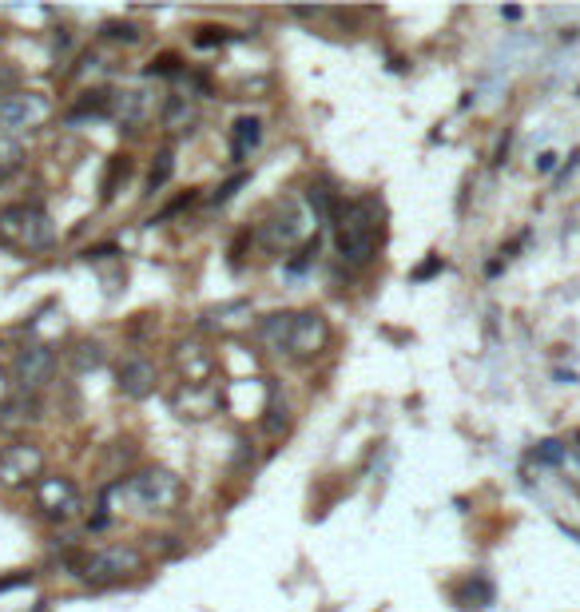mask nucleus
Here are the masks:
<instances>
[{"label": "nucleus", "instance_id": "obj_1", "mask_svg": "<svg viewBox=\"0 0 580 612\" xmlns=\"http://www.w3.org/2000/svg\"><path fill=\"white\" fill-rule=\"evenodd\" d=\"M382 219H386L382 199L373 196L346 199L338 215H334V243H338L343 263H350V267L373 263L378 243H382Z\"/></svg>", "mask_w": 580, "mask_h": 612}, {"label": "nucleus", "instance_id": "obj_2", "mask_svg": "<svg viewBox=\"0 0 580 612\" xmlns=\"http://www.w3.org/2000/svg\"><path fill=\"white\" fill-rule=\"evenodd\" d=\"M0 247L16 255H41L56 247L53 215L36 203H9L0 208Z\"/></svg>", "mask_w": 580, "mask_h": 612}, {"label": "nucleus", "instance_id": "obj_3", "mask_svg": "<svg viewBox=\"0 0 580 612\" xmlns=\"http://www.w3.org/2000/svg\"><path fill=\"white\" fill-rule=\"evenodd\" d=\"M115 489L127 493L132 505L144 509V513H167V509H176L179 498H183V481L164 466L140 469V474H132V478L120 481Z\"/></svg>", "mask_w": 580, "mask_h": 612}, {"label": "nucleus", "instance_id": "obj_4", "mask_svg": "<svg viewBox=\"0 0 580 612\" xmlns=\"http://www.w3.org/2000/svg\"><path fill=\"white\" fill-rule=\"evenodd\" d=\"M140 569H144V553L135 549V545H108V549L92 553V557L80 565L83 581L96 585V589L124 581V577H132V572H140Z\"/></svg>", "mask_w": 580, "mask_h": 612}, {"label": "nucleus", "instance_id": "obj_5", "mask_svg": "<svg viewBox=\"0 0 580 612\" xmlns=\"http://www.w3.org/2000/svg\"><path fill=\"white\" fill-rule=\"evenodd\" d=\"M44 478V454L32 442H12L0 449V489L21 493V489L41 486Z\"/></svg>", "mask_w": 580, "mask_h": 612}, {"label": "nucleus", "instance_id": "obj_6", "mask_svg": "<svg viewBox=\"0 0 580 612\" xmlns=\"http://www.w3.org/2000/svg\"><path fill=\"white\" fill-rule=\"evenodd\" d=\"M53 115V100L44 92H12L9 100H0V127L4 135H21V132H36V127L48 124Z\"/></svg>", "mask_w": 580, "mask_h": 612}, {"label": "nucleus", "instance_id": "obj_7", "mask_svg": "<svg viewBox=\"0 0 580 612\" xmlns=\"http://www.w3.org/2000/svg\"><path fill=\"white\" fill-rule=\"evenodd\" d=\"M326 346H331V322H326V314L294 311V319H290V343H287L290 358L306 363V358H319Z\"/></svg>", "mask_w": 580, "mask_h": 612}, {"label": "nucleus", "instance_id": "obj_8", "mask_svg": "<svg viewBox=\"0 0 580 612\" xmlns=\"http://www.w3.org/2000/svg\"><path fill=\"white\" fill-rule=\"evenodd\" d=\"M56 374V350L48 343H29L21 354H16V363H12V378L21 386L24 394H41L44 386L53 382Z\"/></svg>", "mask_w": 580, "mask_h": 612}, {"label": "nucleus", "instance_id": "obj_9", "mask_svg": "<svg viewBox=\"0 0 580 612\" xmlns=\"http://www.w3.org/2000/svg\"><path fill=\"white\" fill-rule=\"evenodd\" d=\"M36 509L48 521H72L80 513V489L72 478H41L36 486Z\"/></svg>", "mask_w": 580, "mask_h": 612}, {"label": "nucleus", "instance_id": "obj_10", "mask_svg": "<svg viewBox=\"0 0 580 612\" xmlns=\"http://www.w3.org/2000/svg\"><path fill=\"white\" fill-rule=\"evenodd\" d=\"M302 227H306V223H302L299 203H282L279 215L267 219V223H263V227L255 231V235H259L263 247L275 251V255H279V251H290V247H294V243L302 240Z\"/></svg>", "mask_w": 580, "mask_h": 612}, {"label": "nucleus", "instance_id": "obj_11", "mask_svg": "<svg viewBox=\"0 0 580 612\" xmlns=\"http://www.w3.org/2000/svg\"><path fill=\"white\" fill-rule=\"evenodd\" d=\"M176 370L183 386H208L211 374H215V354L196 338H187V343L176 346Z\"/></svg>", "mask_w": 580, "mask_h": 612}, {"label": "nucleus", "instance_id": "obj_12", "mask_svg": "<svg viewBox=\"0 0 580 612\" xmlns=\"http://www.w3.org/2000/svg\"><path fill=\"white\" fill-rule=\"evenodd\" d=\"M32 422H41V402H36V394L16 390V394H9L0 402V430H4V434L29 430Z\"/></svg>", "mask_w": 580, "mask_h": 612}, {"label": "nucleus", "instance_id": "obj_13", "mask_svg": "<svg viewBox=\"0 0 580 612\" xmlns=\"http://www.w3.org/2000/svg\"><path fill=\"white\" fill-rule=\"evenodd\" d=\"M115 386H120V394L124 398H147L152 390H156V366L147 363V358H127L124 366H120V374H115Z\"/></svg>", "mask_w": 580, "mask_h": 612}, {"label": "nucleus", "instance_id": "obj_14", "mask_svg": "<svg viewBox=\"0 0 580 612\" xmlns=\"http://www.w3.org/2000/svg\"><path fill=\"white\" fill-rule=\"evenodd\" d=\"M156 112V100L144 92V88H132V92H115L112 96V115L120 124H147Z\"/></svg>", "mask_w": 580, "mask_h": 612}, {"label": "nucleus", "instance_id": "obj_15", "mask_svg": "<svg viewBox=\"0 0 580 612\" xmlns=\"http://www.w3.org/2000/svg\"><path fill=\"white\" fill-rule=\"evenodd\" d=\"M290 319H294L290 311H279V314H267V319H259V326H255V338H259L263 350H267V354H287Z\"/></svg>", "mask_w": 580, "mask_h": 612}, {"label": "nucleus", "instance_id": "obj_16", "mask_svg": "<svg viewBox=\"0 0 580 612\" xmlns=\"http://www.w3.org/2000/svg\"><path fill=\"white\" fill-rule=\"evenodd\" d=\"M259 144H263V120H255V115L235 120V127H231V156L247 159Z\"/></svg>", "mask_w": 580, "mask_h": 612}, {"label": "nucleus", "instance_id": "obj_17", "mask_svg": "<svg viewBox=\"0 0 580 612\" xmlns=\"http://www.w3.org/2000/svg\"><path fill=\"white\" fill-rule=\"evenodd\" d=\"M247 314H250V302L247 299H235V302H223V307H211V311H203L199 326H203V331H227V326L243 322Z\"/></svg>", "mask_w": 580, "mask_h": 612}, {"label": "nucleus", "instance_id": "obj_18", "mask_svg": "<svg viewBox=\"0 0 580 612\" xmlns=\"http://www.w3.org/2000/svg\"><path fill=\"white\" fill-rule=\"evenodd\" d=\"M306 203H311V211H314V219H319V223H331V227H334V215H338V208H343V203L334 199L331 187L311 183V187H306Z\"/></svg>", "mask_w": 580, "mask_h": 612}, {"label": "nucleus", "instance_id": "obj_19", "mask_svg": "<svg viewBox=\"0 0 580 612\" xmlns=\"http://www.w3.org/2000/svg\"><path fill=\"white\" fill-rule=\"evenodd\" d=\"M164 124L171 127V132H183V127L196 124V104L187 100V96H171L164 108Z\"/></svg>", "mask_w": 580, "mask_h": 612}, {"label": "nucleus", "instance_id": "obj_20", "mask_svg": "<svg viewBox=\"0 0 580 612\" xmlns=\"http://www.w3.org/2000/svg\"><path fill=\"white\" fill-rule=\"evenodd\" d=\"M457 601H461V609H489L493 604V585L486 577H469L466 589L457 592Z\"/></svg>", "mask_w": 580, "mask_h": 612}, {"label": "nucleus", "instance_id": "obj_21", "mask_svg": "<svg viewBox=\"0 0 580 612\" xmlns=\"http://www.w3.org/2000/svg\"><path fill=\"white\" fill-rule=\"evenodd\" d=\"M24 164V147L16 135H0V179H9Z\"/></svg>", "mask_w": 580, "mask_h": 612}, {"label": "nucleus", "instance_id": "obj_22", "mask_svg": "<svg viewBox=\"0 0 580 612\" xmlns=\"http://www.w3.org/2000/svg\"><path fill=\"white\" fill-rule=\"evenodd\" d=\"M72 363H76V370H96V366H104V346L100 343H80L76 346V354H72Z\"/></svg>", "mask_w": 580, "mask_h": 612}, {"label": "nucleus", "instance_id": "obj_23", "mask_svg": "<svg viewBox=\"0 0 580 612\" xmlns=\"http://www.w3.org/2000/svg\"><path fill=\"white\" fill-rule=\"evenodd\" d=\"M171 171H176V159H171V152H159L156 164H152V176H147V191H159V187L171 179Z\"/></svg>", "mask_w": 580, "mask_h": 612}, {"label": "nucleus", "instance_id": "obj_24", "mask_svg": "<svg viewBox=\"0 0 580 612\" xmlns=\"http://www.w3.org/2000/svg\"><path fill=\"white\" fill-rule=\"evenodd\" d=\"M127 176H132V159L115 156L112 164H108V176H104V199H112L115 196V183H120V179H127Z\"/></svg>", "mask_w": 580, "mask_h": 612}, {"label": "nucleus", "instance_id": "obj_25", "mask_svg": "<svg viewBox=\"0 0 580 612\" xmlns=\"http://www.w3.org/2000/svg\"><path fill=\"white\" fill-rule=\"evenodd\" d=\"M104 36L108 41H124V44H135L144 32H140V24H132V21H108L104 24Z\"/></svg>", "mask_w": 580, "mask_h": 612}, {"label": "nucleus", "instance_id": "obj_26", "mask_svg": "<svg viewBox=\"0 0 580 612\" xmlns=\"http://www.w3.org/2000/svg\"><path fill=\"white\" fill-rule=\"evenodd\" d=\"M314 259H319V235H314V240L302 243V251H299V255H294V259L287 263V270H290V275H302V270L311 267Z\"/></svg>", "mask_w": 580, "mask_h": 612}, {"label": "nucleus", "instance_id": "obj_27", "mask_svg": "<svg viewBox=\"0 0 580 612\" xmlns=\"http://www.w3.org/2000/svg\"><path fill=\"white\" fill-rule=\"evenodd\" d=\"M12 92H21V73L9 60H0V100H9Z\"/></svg>", "mask_w": 580, "mask_h": 612}, {"label": "nucleus", "instance_id": "obj_28", "mask_svg": "<svg viewBox=\"0 0 580 612\" xmlns=\"http://www.w3.org/2000/svg\"><path fill=\"white\" fill-rule=\"evenodd\" d=\"M227 41H235V36H231V29H199V36H196L199 48H211V44H227Z\"/></svg>", "mask_w": 580, "mask_h": 612}, {"label": "nucleus", "instance_id": "obj_29", "mask_svg": "<svg viewBox=\"0 0 580 612\" xmlns=\"http://www.w3.org/2000/svg\"><path fill=\"white\" fill-rule=\"evenodd\" d=\"M533 457L545 461V466H557L560 457H565V446H560V442H540V446L533 449Z\"/></svg>", "mask_w": 580, "mask_h": 612}, {"label": "nucleus", "instance_id": "obj_30", "mask_svg": "<svg viewBox=\"0 0 580 612\" xmlns=\"http://www.w3.org/2000/svg\"><path fill=\"white\" fill-rule=\"evenodd\" d=\"M147 76H179V60L176 56H159V60L147 64Z\"/></svg>", "mask_w": 580, "mask_h": 612}, {"label": "nucleus", "instance_id": "obj_31", "mask_svg": "<svg viewBox=\"0 0 580 612\" xmlns=\"http://www.w3.org/2000/svg\"><path fill=\"white\" fill-rule=\"evenodd\" d=\"M446 267V263H442V255H430V259L422 263V267H414V275H410V279L414 282H425V279H434L437 270Z\"/></svg>", "mask_w": 580, "mask_h": 612}, {"label": "nucleus", "instance_id": "obj_32", "mask_svg": "<svg viewBox=\"0 0 580 612\" xmlns=\"http://www.w3.org/2000/svg\"><path fill=\"white\" fill-rule=\"evenodd\" d=\"M243 183H247V176L227 179V183H223V187H219V191H215V203H227V199H235V191H238V187H243Z\"/></svg>", "mask_w": 580, "mask_h": 612}, {"label": "nucleus", "instance_id": "obj_33", "mask_svg": "<svg viewBox=\"0 0 580 612\" xmlns=\"http://www.w3.org/2000/svg\"><path fill=\"white\" fill-rule=\"evenodd\" d=\"M553 167H557V156H553V152H540V156H537V171H553Z\"/></svg>", "mask_w": 580, "mask_h": 612}, {"label": "nucleus", "instance_id": "obj_34", "mask_svg": "<svg viewBox=\"0 0 580 612\" xmlns=\"http://www.w3.org/2000/svg\"><path fill=\"white\" fill-rule=\"evenodd\" d=\"M509 144H513V132H505V140L498 144V159L493 164H505V156H509Z\"/></svg>", "mask_w": 580, "mask_h": 612}, {"label": "nucleus", "instance_id": "obj_35", "mask_svg": "<svg viewBox=\"0 0 580 612\" xmlns=\"http://www.w3.org/2000/svg\"><path fill=\"white\" fill-rule=\"evenodd\" d=\"M108 255H115V247H92V251H83V259H108Z\"/></svg>", "mask_w": 580, "mask_h": 612}, {"label": "nucleus", "instance_id": "obj_36", "mask_svg": "<svg viewBox=\"0 0 580 612\" xmlns=\"http://www.w3.org/2000/svg\"><path fill=\"white\" fill-rule=\"evenodd\" d=\"M501 16H505V21H521V16H525V12H521L517 4H509V9H501Z\"/></svg>", "mask_w": 580, "mask_h": 612}, {"label": "nucleus", "instance_id": "obj_37", "mask_svg": "<svg viewBox=\"0 0 580 612\" xmlns=\"http://www.w3.org/2000/svg\"><path fill=\"white\" fill-rule=\"evenodd\" d=\"M9 398V382H4V366H0V402Z\"/></svg>", "mask_w": 580, "mask_h": 612}, {"label": "nucleus", "instance_id": "obj_38", "mask_svg": "<svg viewBox=\"0 0 580 612\" xmlns=\"http://www.w3.org/2000/svg\"><path fill=\"white\" fill-rule=\"evenodd\" d=\"M577 442H580V434H577Z\"/></svg>", "mask_w": 580, "mask_h": 612}]
</instances>
